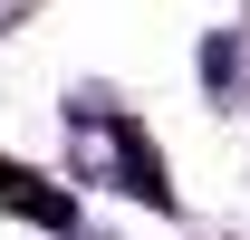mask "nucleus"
Returning <instances> with one entry per match:
<instances>
[{
  "mask_svg": "<svg viewBox=\"0 0 250 240\" xmlns=\"http://www.w3.org/2000/svg\"><path fill=\"white\" fill-rule=\"evenodd\" d=\"M20 10H29V0H0V29H10V20H20Z\"/></svg>",
  "mask_w": 250,
  "mask_h": 240,
  "instance_id": "obj_1",
  "label": "nucleus"
}]
</instances>
